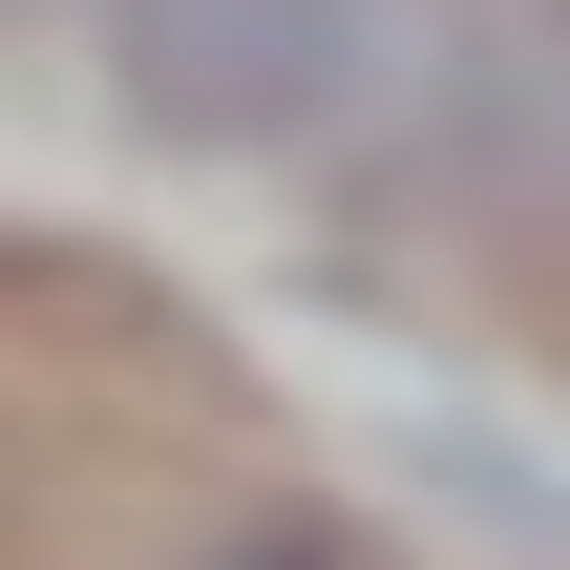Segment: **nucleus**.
Segmentation results:
<instances>
[{
	"mask_svg": "<svg viewBox=\"0 0 570 570\" xmlns=\"http://www.w3.org/2000/svg\"><path fill=\"white\" fill-rule=\"evenodd\" d=\"M148 148H317L402 85V0H85Z\"/></svg>",
	"mask_w": 570,
	"mask_h": 570,
	"instance_id": "1",
	"label": "nucleus"
},
{
	"mask_svg": "<svg viewBox=\"0 0 570 570\" xmlns=\"http://www.w3.org/2000/svg\"><path fill=\"white\" fill-rule=\"evenodd\" d=\"M444 190L465 212H570V0H508L444 63Z\"/></svg>",
	"mask_w": 570,
	"mask_h": 570,
	"instance_id": "2",
	"label": "nucleus"
},
{
	"mask_svg": "<svg viewBox=\"0 0 570 570\" xmlns=\"http://www.w3.org/2000/svg\"><path fill=\"white\" fill-rule=\"evenodd\" d=\"M402 465H423L444 508H487V529H529V550H570V487H550V465H529V444H508V423H423Z\"/></svg>",
	"mask_w": 570,
	"mask_h": 570,
	"instance_id": "3",
	"label": "nucleus"
},
{
	"mask_svg": "<svg viewBox=\"0 0 570 570\" xmlns=\"http://www.w3.org/2000/svg\"><path fill=\"white\" fill-rule=\"evenodd\" d=\"M190 570H360V550H317L296 508H254V529H212V550H190Z\"/></svg>",
	"mask_w": 570,
	"mask_h": 570,
	"instance_id": "4",
	"label": "nucleus"
},
{
	"mask_svg": "<svg viewBox=\"0 0 570 570\" xmlns=\"http://www.w3.org/2000/svg\"><path fill=\"white\" fill-rule=\"evenodd\" d=\"M42 21H63V0H42Z\"/></svg>",
	"mask_w": 570,
	"mask_h": 570,
	"instance_id": "5",
	"label": "nucleus"
}]
</instances>
